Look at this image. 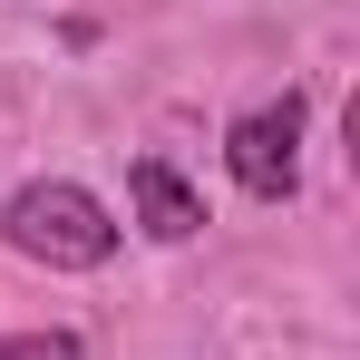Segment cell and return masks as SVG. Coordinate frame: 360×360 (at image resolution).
<instances>
[{"instance_id":"obj_3","label":"cell","mask_w":360,"mask_h":360,"mask_svg":"<svg viewBox=\"0 0 360 360\" xmlns=\"http://www.w3.org/2000/svg\"><path fill=\"white\" fill-rule=\"evenodd\" d=\"M127 195H136V224L156 243H195L205 234V195H195L166 156H136V166H127Z\"/></svg>"},{"instance_id":"obj_1","label":"cell","mask_w":360,"mask_h":360,"mask_svg":"<svg viewBox=\"0 0 360 360\" xmlns=\"http://www.w3.org/2000/svg\"><path fill=\"white\" fill-rule=\"evenodd\" d=\"M0 234H10V253H30V263H49V273H98V263H117V214H108L88 185H68V176L20 185V195L0 205Z\"/></svg>"},{"instance_id":"obj_2","label":"cell","mask_w":360,"mask_h":360,"mask_svg":"<svg viewBox=\"0 0 360 360\" xmlns=\"http://www.w3.org/2000/svg\"><path fill=\"white\" fill-rule=\"evenodd\" d=\"M224 166H234V185L253 205H283L302 185V98L292 88L263 98V108H243V117L224 127Z\"/></svg>"},{"instance_id":"obj_4","label":"cell","mask_w":360,"mask_h":360,"mask_svg":"<svg viewBox=\"0 0 360 360\" xmlns=\"http://www.w3.org/2000/svg\"><path fill=\"white\" fill-rule=\"evenodd\" d=\"M0 360H88L78 331H0Z\"/></svg>"}]
</instances>
